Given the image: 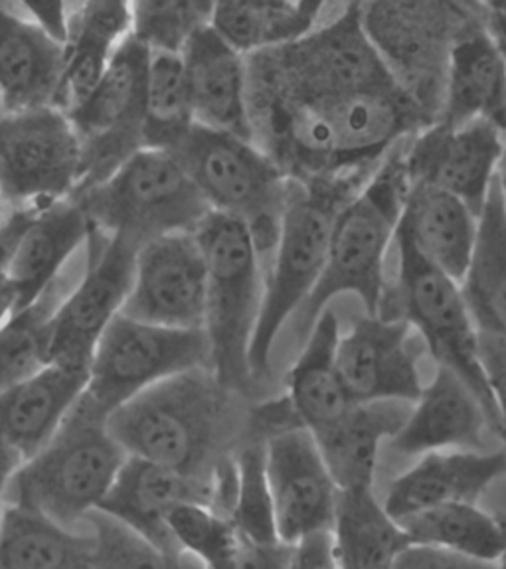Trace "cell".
Masks as SVG:
<instances>
[{
    "instance_id": "obj_1",
    "label": "cell",
    "mask_w": 506,
    "mask_h": 569,
    "mask_svg": "<svg viewBox=\"0 0 506 569\" xmlns=\"http://www.w3.org/2000/svg\"><path fill=\"white\" fill-rule=\"evenodd\" d=\"M228 396L210 368H195L127 401L107 429L127 457L210 480L231 433Z\"/></svg>"
},
{
    "instance_id": "obj_2",
    "label": "cell",
    "mask_w": 506,
    "mask_h": 569,
    "mask_svg": "<svg viewBox=\"0 0 506 569\" xmlns=\"http://www.w3.org/2000/svg\"><path fill=\"white\" fill-rule=\"evenodd\" d=\"M408 190L401 157H391L340 206L330 230L323 276L311 297L295 312L297 335L307 338L312 322L337 295H356L368 317H383L386 253L400 226Z\"/></svg>"
},
{
    "instance_id": "obj_3",
    "label": "cell",
    "mask_w": 506,
    "mask_h": 569,
    "mask_svg": "<svg viewBox=\"0 0 506 569\" xmlns=\"http://www.w3.org/2000/svg\"><path fill=\"white\" fill-rule=\"evenodd\" d=\"M125 461L106 416L81 396L50 443L18 467L7 502L80 528L98 512Z\"/></svg>"
},
{
    "instance_id": "obj_4",
    "label": "cell",
    "mask_w": 506,
    "mask_h": 569,
    "mask_svg": "<svg viewBox=\"0 0 506 569\" xmlns=\"http://www.w3.org/2000/svg\"><path fill=\"white\" fill-rule=\"evenodd\" d=\"M355 194L350 182H289L279 238L264 271L261 311L249 345L251 378L269 372L276 338L319 283L335 216Z\"/></svg>"
},
{
    "instance_id": "obj_5",
    "label": "cell",
    "mask_w": 506,
    "mask_h": 569,
    "mask_svg": "<svg viewBox=\"0 0 506 569\" xmlns=\"http://www.w3.org/2000/svg\"><path fill=\"white\" fill-rule=\"evenodd\" d=\"M167 152L177 159L212 212L246 223L259 258L276 248L291 178L244 137L190 124Z\"/></svg>"
},
{
    "instance_id": "obj_6",
    "label": "cell",
    "mask_w": 506,
    "mask_h": 569,
    "mask_svg": "<svg viewBox=\"0 0 506 569\" xmlns=\"http://www.w3.org/2000/svg\"><path fill=\"white\" fill-rule=\"evenodd\" d=\"M206 259L205 330L210 370L230 391L248 388L249 345L264 295V263L246 223L210 212L196 228Z\"/></svg>"
},
{
    "instance_id": "obj_7",
    "label": "cell",
    "mask_w": 506,
    "mask_h": 569,
    "mask_svg": "<svg viewBox=\"0 0 506 569\" xmlns=\"http://www.w3.org/2000/svg\"><path fill=\"white\" fill-rule=\"evenodd\" d=\"M70 200L91 228L139 248L170 233H195L212 212L177 159L160 149L135 152L111 177Z\"/></svg>"
},
{
    "instance_id": "obj_8",
    "label": "cell",
    "mask_w": 506,
    "mask_h": 569,
    "mask_svg": "<svg viewBox=\"0 0 506 569\" xmlns=\"http://www.w3.org/2000/svg\"><path fill=\"white\" fill-rule=\"evenodd\" d=\"M472 17L473 4L457 2L360 4L366 36L384 66L431 123L441 111L455 40Z\"/></svg>"
},
{
    "instance_id": "obj_9",
    "label": "cell",
    "mask_w": 506,
    "mask_h": 569,
    "mask_svg": "<svg viewBox=\"0 0 506 569\" xmlns=\"http://www.w3.org/2000/svg\"><path fill=\"white\" fill-rule=\"evenodd\" d=\"M81 142L58 107L0 116V198L12 212H40L80 188Z\"/></svg>"
},
{
    "instance_id": "obj_10",
    "label": "cell",
    "mask_w": 506,
    "mask_h": 569,
    "mask_svg": "<svg viewBox=\"0 0 506 569\" xmlns=\"http://www.w3.org/2000/svg\"><path fill=\"white\" fill-rule=\"evenodd\" d=\"M195 368H210L205 330L165 329L119 315L91 356L83 398L107 418L142 391Z\"/></svg>"
},
{
    "instance_id": "obj_11",
    "label": "cell",
    "mask_w": 506,
    "mask_h": 569,
    "mask_svg": "<svg viewBox=\"0 0 506 569\" xmlns=\"http://www.w3.org/2000/svg\"><path fill=\"white\" fill-rule=\"evenodd\" d=\"M400 279L396 319L406 320L418 330L439 368L459 376L477 396L489 418L490 429L497 431V409L479 358V330L463 297L462 284L445 276L437 267L419 258L418 251L398 236Z\"/></svg>"
},
{
    "instance_id": "obj_12",
    "label": "cell",
    "mask_w": 506,
    "mask_h": 569,
    "mask_svg": "<svg viewBox=\"0 0 506 569\" xmlns=\"http://www.w3.org/2000/svg\"><path fill=\"white\" fill-rule=\"evenodd\" d=\"M147 66L149 50L133 36L125 38L98 88L66 113L81 142L83 172L76 194L103 182L145 149Z\"/></svg>"
},
{
    "instance_id": "obj_13",
    "label": "cell",
    "mask_w": 506,
    "mask_h": 569,
    "mask_svg": "<svg viewBox=\"0 0 506 569\" xmlns=\"http://www.w3.org/2000/svg\"><path fill=\"white\" fill-rule=\"evenodd\" d=\"M137 249L133 241L89 230L88 263L53 319L50 362L89 370L99 338L123 311Z\"/></svg>"
},
{
    "instance_id": "obj_14",
    "label": "cell",
    "mask_w": 506,
    "mask_h": 569,
    "mask_svg": "<svg viewBox=\"0 0 506 569\" xmlns=\"http://www.w3.org/2000/svg\"><path fill=\"white\" fill-rule=\"evenodd\" d=\"M121 315L165 329L202 330L206 259L195 233H170L137 249Z\"/></svg>"
},
{
    "instance_id": "obj_15",
    "label": "cell",
    "mask_w": 506,
    "mask_h": 569,
    "mask_svg": "<svg viewBox=\"0 0 506 569\" xmlns=\"http://www.w3.org/2000/svg\"><path fill=\"white\" fill-rule=\"evenodd\" d=\"M277 538L287 546L330 532L337 515V482L305 427H287L264 443Z\"/></svg>"
},
{
    "instance_id": "obj_16",
    "label": "cell",
    "mask_w": 506,
    "mask_h": 569,
    "mask_svg": "<svg viewBox=\"0 0 506 569\" xmlns=\"http://www.w3.org/2000/svg\"><path fill=\"white\" fill-rule=\"evenodd\" d=\"M506 134L485 121L427 124L401 154L409 184H426L463 200L479 216L497 180Z\"/></svg>"
},
{
    "instance_id": "obj_17",
    "label": "cell",
    "mask_w": 506,
    "mask_h": 569,
    "mask_svg": "<svg viewBox=\"0 0 506 569\" xmlns=\"http://www.w3.org/2000/svg\"><path fill=\"white\" fill-rule=\"evenodd\" d=\"M337 366L353 403H414L424 390L406 320L368 315L356 319L338 335Z\"/></svg>"
},
{
    "instance_id": "obj_18",
    "label": "cell",
    "mask_w": 506,
    "mask_h": 569,
    "mask_svg": "<svg viewBox=\"0 0 506 569\" xmlns=\"http://www.w3.org/2000/svg\"><path fill=\"white\" fill-rule=\"evenodd\" d=\"M7 223L10 243L2 273L17 291L20 311L44 293L63 267L86 248L91 226L73 200L40 212L7 213Z\"/></svg>"
},
{
    "instance_id": "obj_19",
    "label": "cell",
    "mask_w": 506,
    "mask_h": 569,
    "mask_svg": "<svg viewBox=\"0 0 506 569\" xmlns=\"http://www.w3.org/2000/svg\"><path fill=\"white\" fill-rule=\"evenodd\" d=\"M487 427L489 418L469 386L437 366L436 378L411 403L404 426L388 443L401 459L439 451H485Z\"/></svg>"
},
{
    "instance_id": "obj_20",
    "label": "cell",
    "mask_w": 506,
    "mask_h": 569,
    "mask_svg": "<svg viewBox=\"0 0 506 569\" xmlns=\"http://www.w3.org/2000/svg\"><path fill=\"white\" fill-rule=\"evenodd\" d=\"M66 50L28 20L18 4L0 2V111L58 107Z\"/></svg>"
},
{
    "instance_id": "obj_21",
    "label": "cell",
    "mask_w": 506,
    "mask_h": 569,
    "mask_svg": "<svg viewBox=\"0 0 506 569\" xmlns=\"http://www.w3.org/2000/svg\"><path fill=\"white\" fill-rule=\"evenodd\" d=\"M506 475L503 451H439L394 479L383 507L400 522L408 516L447 505H477L485 490Z\"/></svg>"
},
{
    "instance_id": "obj_22",
    "label": "cell",
    "mask_w": 506,
    "mask_h": 569,
    "mask_svg": "<svg viewBox=\"0 0 506 569\" xmlns=\"http://www.w3.org/2000/svg\"><path fill=\"white\" fill-rule=\"evenodd\" d=\"M210 500L212 479H195L155 462L127 457L98 512L131 528L160 548L178 550L167 528L170 512L187 502L210 507Z\"/></svg>"
},
{
    "instance_id": "obj_23",
    "label": "cell",
    "mask_w": 506,
    "mask_h": 569,
    "mask_svg": "<svg viewBox=\"0 0 506 569\" xmlns=\"http://www.w3.org/2000/svg\"><path fill=\"white\" fill-rule=\"evenodd\" d=\"M182 62L195 124L251 141L246 58L208 24L190 38Z\"/></svg>"
},
{
    "instance_id": "obj_24",
    "label": "cell",
    "mask_w": 506,
    "mask_h": 569,
    "mask_svg": "<svg viewBox=\"0 0 506 569\" xmlns=\"http://www.w3.org/2000/svg\"><path fill=\"white\" fill-rule=\"evenodd\" d=\"M437 121H485L506 134V58L480 24L475 4L449 56Z\"/></svg>"
},
{
    "instance_id": "obj_25",
    "label": "cell",
    "mask_w": 506,
    "mask_h": 569,
    "mask_svg": "<svg viewBox=\"0 0 506 569\" xmlns=\"http://www.w3.org/2000/svg\"><path fill=\"white\" fill-rule=\"evenodd\" d=\"M88 368L50 365L0 393V445L22 462L50 443L88 388Z\"/></svg>"
},
{
    "instance_id": "obj_26",
    "label": "cell",
    "mask_w": 506,
    "mask_h": 569,
    "mask_svg": "<svg viewBox=\"0 0 506 569\" xmlns=\"http://www.w3.org/2000/svg\"><path fill=\"white\" fill-rule=\"evenodd\" d=\"M479 216L449 192L409 184L398 236L419 258L462 284L477 243Z\"/></svg>"
},
{
    "instance_id": "obj_27",
    "label": "cell",
    "mask_w": 506,
    "mask_h": 569,
    "mask_svg": "<svg viewBox=\"0 0 506 569\" xmlns=\"http://www.w3.org/2000/svg\"><path fill=\"white\" fill-rule=\"evenodd\" d=\"M409 409V401L353 403L333 426L311 433L340 492L373 489L380 447L398 433Z\"/></svg>"
},
{
    "instance_id": "obj_28",
    "label": "cell",
    "mask_w": 506,
    "mask_h": 569,
    "mask_svg": "<svg viewBox=\"0 0 506 569\" xmlns=\"http://www.w3.org/2000/svg\"><path fill=\"white\" fill-rule=\"evenodd\" d=\"M131 2H73L66 38V70L58 109L71 113L91 96L125 38Z\"/></svg>"
},
{
    "instance_id": "obj_29",
    "label": "cell",
    "mask_w": 506,
    "mask_h": 569,
    "mask_svg": "<svg viewBox=\"0 0 506 569\" xmlns=\"http://www.w3.org/2000/svg\"><path fill=\"white\" fill-rule=\"evenodd\" d=\"M338 335L337 315L327 307L312 322L301 356L289 373V408L299 426L311 433L333 426L353 406L338 372Z\"/></svg>"
},
{
    "instance_id": "obj_30",
    "label": "cell",
    "mask_w": 506,
    "mask_h": 569,
    "mask_svg": "<svg viewBox=\"0 0 506 569\" xmlns=\"http://www.w3.org/2000/svg\"><path fill=\"white\" fill-rule=\"evenodd\" d=\"M86 263L88 241L86 248L63 267L62 273L46 287L44 293L0 327V393L50 365L56 312L80 281Z\"/></svg>"
},
{
    "instance_id": "obj_31",
    "label": "cell",
    "mask_w": 506,
    "mask_h": 569,
    "mask_svg": "<svg viewBox=\"0 0 506 569\" xmlns=\"http://www.w3.org/2000/svg\"><path fill=\"white\" fill-rule=\"evenodd\" d=\"M0 569H96L93 538L88 526L68 528L7 502L0 516Z\"/></svg>"
},
{
    "instance_id": "obj_32",
    "label": "cell",
    "mask_w": 506,
    "mask_h": 569,
    "mask_svg": "<svg viewBox=\"0 0 506 569\" xmlns=\"http://www.w3.org/2000/svg\"><path fill=\"white\" fill-rule=\"evenodd\" d=\"M325 4L246 0L214 2L210 28L244 58L294 44L317 28Z\"/></svg>"
},
{
    "instance_id": "obj_33",
    "label": "cell",
    "mask_w": 506,
    "mask_h": 569,
    "mask_svg": "<svg viewBox=\"0 0 506 569\" xmlns=\"http://www.w3.org/2000/svg\"><path fill=\"white\" fill-rule=\"evenodd\" d=\"M462 291L479 335L506 338V206L497 180L479 213L477 243Z\"/></svg>"
},
{
    "instance_id": "obj_34",
    "label": "cell",
    "mask_w": 506,
    "mask_h": 569,
    "mask_svg": "<svg viewBox=\"0 0 506 569\" xmlns=\"http://www.w3.org/2000/svg\"><path fill=\"white\" fill-rule=\"evenodd\" d=\"M330 533L338 569H390L409 546L408 536L373 489L338 495Z\"/></svg>"
},
{
    "instance_id": "obj_35",
    "label": "cell",
    "mask_w": 506,
    "mask_h": 569,
    "mask_svg": "<svg viewBox=\"0 0 506 569\" xmlns=\"http://www.w3.org/2000/svg\"><path fill=\"white\" fill-rule=\"evenodd\" d=\"M398 525L409 543L454 551L472 560L498 563L505 551L500 520L477 505H447L408 516Z\"/></svg>"
},
{
    "instance_id": "obj_36",
    "label": "cell",
    "mask_w": 506,
    "mask_h": 569,
    "mask_svg": "<svg viewBox=\"0 0 506 569\" xmlns=\"http://www.w3.org/2000/svg\"><path fill=\"white\" fill-rule=\"evenodd\" d=\"M192 121L182 53L149 52L145 88V149L167 151Z\"/></svg>"
},
{
    "instance_id": "obj_37",
    "label": "cell",
    "mask_w": 506,
    "mask_h": 569,
    "mask_svg": "<svg viewBox=\"0 0 506 569\" xmlns=\"http://www.w3.org/2000/svg\"><path fill=\"white\" fill-rule=\"evenodd\" d=\"M86 526L93 538L96 569H206L187 551L160 548L103 512H93Z\"/></svg>"
},
{
    "instance_id": "obj_38",
    "label": "cell",
    "mask_w": 506,
    "mask_h": 569,
    "mask_svg": "<svg viewBox=\"0 0 506 569\" xmlns=\"http://www.w3.org/2000/svg\"><path fill=\"white\" fill-rule=\"evenodd\" d=\"M214 2H131V36L149 52L182 53L190 38L210 24Z\"/></svg>"
},
{
    "instance_id": "obj_39",
    "label": "cell",
    "mask_w": 506,
    "mask_h": 569,
    "mask_svg": "<svg viewBox=\"0 0 506 569\" xmlns=\"http://www.w3.org/2000/svg\"><path fill=\"white\" fill-rule=\"evenodd\" d=\"M170 538L206 569H231L238 533L228 518L202 502H187L167 518Z\"/></svg>"
},
{
    "instance_id": "obj_40",
    "label": "cell",
    "mask_w": 506,
    "mask_h": 569,
    "mask_svg": "<svg viewBox=\"0 0 506 569\" xmlns=\"http://www.w3.org/2000/svg\"><path fill=\"white\" fill-rule=\"evenodd\" d=\"M234 462L238 489L230 522L236 532L251 542H281L277 538L274 505L267 485L264 445H249Z\"/></svg>"
},
{
    "instance_id": "obj_41",
    "label": "cell",
    "mask_w": 506,
    "mask_h": 569,
    "mask_svg": "<svg viewBox=\"0 0 506 569\" xmlns=\"http://www.w3.org/2000/svg\"><path fill=\"white\" fill-rule=\"evenodd\" d=\"M479 358L497 409V433L506 457V338L479 335Z\"/></svg>"
},
{
    "instance_id": "obj_42",
    "label": "cell",
    "mask_w": 506,
    "mask_h": 569,
    "mask_svg": "<svg viewBox=\"0 0 506 569\" xmlns=\"http://www.w3.org/2000/svg\"><path fill=\"white\" fill-rule=\"evenodd\" d=\"M390 569H498V563L472 560L441 548L409 543Z\"/></svg>"
},
{
    "instance_id": "obj_43",
    "label": "cell",
    "mask_w": 506,
    "mask_h": 569,
    "mask_svg": "<svg viewBox=\"0 0 506 569\" xmlns=\"http://www.w3.org/2000/svg\"><path fill=\"white\" fill-rule=\"evenodd\" d=\"M18 9L22 10V14L32 20L36 27L42 32L53 38L56 42L66 44L68 38V27H70L71 4L68 2H17Z\"/></svg>"
},
{
    "instance_id": "obj_44",
    "label": "cell",
    "mask_w": 506,
    "mask_h": 569,
    "mask_svg": "<svg viewBox=\"0 0 506 569\" xmlns=\"http://www.w3.org/2000/svg\"><path fill=\"white\" fill-rule=\"evenodd\" d=\"M289 569H338L333 533H311L295 543Z\"/></svg>"
},
{
    "instance_id": "obj_45",
    "label": "cell",
    "mask_w": 506,
    "mask_h": 569,
    "mask_svg": "<svg viewBox=\"0 0 506 569\" xmlns=\"http://www.w3.org/2000/svg\"><path fill=\"white\" fill-rule=\"evenodd\" d=\"M475 9L480 24L506 58V2H483L475 4Z\"/></svg>"
},
{
    "instance_id": "obj_46",
    "label": "cell",
    "mask_w": 506,
    "mask_h": 569,
    "mask_svg": "<svg viewBox=\"0 0 506 569\" xmlns=\"http://www.w3.org/2000/svg\"><path fill=\"white\" fill-rule=\"evenodd\" d=\"M22 465V459L17 453H12L4 445H0V516L7 507V495H9L10 480L14 477L18 467Z\"/></svg>"
},
{
    "instance_id": "obj_47",
    "label": "cell",
    "mask_w": 506,
    "mask_h": 569,
    "mask_svg": "<svg viewBox=\"0 0 506 569\" xmlns=\"http://www.w3.org/2000/svg\"><path fill=\"white\" fill-rule=\"evenodd\" d=\"M18 311V299L14 287L10 284L9 279L0 269V327H4V322Z\"/></svg>"
},
{
    "instance_id": "obj_48",
    "label": "cell",
    "mask_w": 506,
    "mask_h": 569,
    "mask_svg": "<svg viewBox=\"0 0 506 569\" xmlns=\"http://www.w3.org/2000/svg\"><path fill=\"white\" fill-rule=\"evenodd\" d=\"M9 243L10 228L9 223H7V218H4V223H2V228H0V269L4 266V259H7V253H9Z\"/></svg>"
},
{
    "instance_id": "obj_49",
    "label": "cell",
    "mask_w": 506,
    "mask_h": 569,
    "mask_svg": "<svg viewBox=\"0 0 506 569\" xmlns=\"http://www.w3.org/2000/svg\"><path fill=\"white\" fill-rule=\"evenodd\" d=\"M497 184L498 190H500V196H503V202H505L506 206V144L503 159H500V164H498Z\"/></svg>"
},
{
    "instance_id": "obj_50",
    "label": "cell",
    "mask_w": 506,
    "mask_h": 569,
    "mask_svg": "<svg viewBox=\"0 0 506 569\" xmlns=\"http://www.w3.org/2000/svg\"><path fill=\"white\" fill-rule=\"evenodd\" d=\"M500 520V525H503V530H505V542H506V516H503V518H498ZM498 569H506V543H505V551H503V558L498 560Z\"/></svg>"
},
{
    "instance_id": "obj_51",
    "label": "cell",
    "mask_w": 506,
    "mask_h": 569,
    "mask_svg": "<svg viewBox=\"0 0 506 569\" xmlns=\"http://www.w3.org/2000/svg\"><path fill=\"white\" fill-rule=\"evenodd\" d=\"M4 218H7V208H4L2 198H0V228H2V223H4Z\"/></svg>"
},
{
    "instance_id": "obj_52",
    "label": "cell",
    "mask_w": 506,
    "mask_h": 569,
    "mask_svg": "<svg viewBox=\"0 0 506 569\" xmlns=\"http://www.w3.org/2000/svg\"><path fill=\"white\" fill-rule=\"evenodd\" d=\"M0 116H2V111H0Z\"/></svg>"
}]
</instances>
